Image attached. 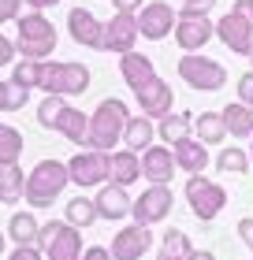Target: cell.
I'll list each match as a JSON object with an SVG mask.
<instances>
[{"label": "cell", "mask_w": 253, "mask_h": 260, "mask_svg": "<svg viewBox=\"0 0 253 260\" xmlns=\"http://www.w3.org/2000/svg\"><path fill=\"white\" fill-rule=\"evenodd\" d=\"M22 156V134L11 123H0V164H15Z\"/></svg>", "instance_id": "4dcf8cb0"}, {"label": "cell", "mask_w": 253, "mask_h": 260, "mask_svg": "<svg viewBox=\"0 0 253 260\" xmlns=\"http://www.w3.org/2000/svg\"><path fill=\"white\" fill-rule=\"evenodd\" d=\"M175 22H179V11L172 4H164V0L142 4V11H138V30H142V38H149V41L167 38V34L175 30Z\"/></svg>", "instance_id": "8fae6325"}, {"label": "cell", "mask_w": 253, "mask_h": 260, "mask_svg": "<svg viewBox=\"0 0 253 260\" xmlns=\"http://www.w3.org/2000/svg\"><path fill=\"white\" fill-rule=\"evenodd\" d=\"M153 138H156V119H149V115H130V119H127L123 145L130 152H146L153 145Z\"/></svg>", "instance_id": "603a6c76"}, {"label": "cell", "mask_w": 253, "mask_h": 260, "mask_svg": "<svg viewBox=\"0 0 253 260\" xmlns=\"http://www.w3.org/2000/svg\"><path fill=\"white\" fill-rule=\"evenodd\" d=\"M186 260H216V256H212L209 249H190V256H186Z\"/></svg>", "instance_id": "7dc6e473"}, {"label": "cell", "mask_w": 253, "mask_h": 260, "mask_svg": "<svg viewBox=\"0 0 253 260\" xmlns=\"http://www.w3.org/2000/svg\"><path fill=\"white\" fill-rule=\"evenodd\" d=\"M26 4H30V11H45V8L60 4V0H26Z\"/></svg>", "instance_id": "bcb514c9"}, {"label": "cell", "mask_w": 253, "mask_h": 260, "mask_svg": "<svg viewBox=\"0 0 253 260\" xmlns=\"http://www.w3.org/2000/svg\"><path fill=\"white\" fill-rule=\"evenodd\" d=\"M26 101H30V89L15 86V82H0V112H22Z\"/></svg>", "instance_id": "836d02e7"}, {"label": "cell", "mask_w": 253, "mask_h": 260, "mask_svg": "<svg viewBox=\"0 0 253 260\" xmlns=\"http://www.w3.org/2000/svg\"><path fill=\"white\" fill-rule=\"evenodd\" d=\"M41 93H56V97H78L90 89V67L75 60H41Z\"/></svg>", "instance_id": "3957f363"}, {"label": "cell", "mask_w": 253, "mask_h": 260, "mask_svg": "<svg viewBox=\"0 0 253 260\" xmlns=\"http://www.w3.org/2000/svg\"><path fill=\"white\" fill-rule=\"evenodd\" d=\"M138 108H142V115H149V119H156L160 123L167 112H172V101H175V93H172V86H167L164 78H149L146 86H142L138 93Z\"/></svg>", "instance_id": "4fadbf2b"}, {"label": "cell", "mask_w": 253, "mask_h": 260, "mask_svg": "<svg viewBox=\"0 0 253 260\" xmlns=\"http://www.w3.org/2000/svg\"><path fill=\"white\" fill-rule=\"evenodd\" d=\"M60 227H64V219H52V223H45V227H41V234H38V245H41V249H49V245H52V238L60 234Z\"/></svg>", "instance_id": "74e56055"}, {"label": "cell", "mask_w": 253, "mask_h": 260, "mask_svg": "<svg viewBox=\"0 0 253 260\" xmlns=\"http://www.w3.org/2000/svg\"><path fill=\"white\" fill-rule=\"evenodd\" d=\"M212 8H216V0H183L179 19H209Z\"/></svg>", "instance_id": "d590c367"}, {"label": "cell", "mask_w": 253, "mask_h": 260, "mask_svg": "<svg viewBox=\"0 0 253 260\" xmlns=\"http://www.w3.org/2000/svg\"><path fill=\"white\" fill-rule=\"evenodd\" d=\"M223 115V126H227V134H235V138H249L253 134V108L242 101H231L227 108L220 112Z\"/></svg>", "instance_id": "d4e9b609"}, {"label": "cell", "mask_w": 253, "mask_h": 260, "mask_svg": "<svg viewBox=\"0 0 253 260\" xmlns=\"http://www.w3.org/2000/svg\"><path fill=\"white\" fill-rule=\"evenodd\" d=\"M119 75H123V82L138 93L149 78H156V67H153L149 56H142V52H127V56H119Z\"/></svg>", "instance_id": "d6986e66"}, {"label": "cell", "mask_w": 253, "mask_h": 260, "mask_svg": "<svg viewBox=\"0 0 253 260\" xmlns=\"http://www.w3.org/2000/svg\"><path fill=\"white\" fill-rule=\"evenodd\" d=\"M142 38V30H138V11H116L112 19L104 22V45H101V52H119V56H127V52H134V41Z\"/></svg>", "instance_id": "30bf717a"}, {"label": "cell", "mask_w": 253, "mask_h": 260, "mask_svg": "<svg viewBox=\"0 0 253 260\" xmlns=\"http://www.w3.org/2000/svg\"><path fill=\"white\" fill-rule=\"evenodd\" d=\"M235 11H242V15L253 22V0H235Z\"/></svg>", "instance_id": "f6af8a7d"}, {"label": "cell", "mask_w": 253, "mask_h": 260, "mask_svg": "<svg viewBox=\"0 0 253 260\" xmlns=\"http://www.w3.org/2000/svg\"><path fill=\"white\" fill-rule=\"evenodd\" d=\"M212 164H216L223 175H246V171L253 168V164H249V152H242V149H223Z\"/></svg>", "instance_id": "d6a6232c"}, {"label": "cell", "mask_w": 253, "mask_h": 260, "mask_svg": "<svg viewBox=\"0 0 253 260\" xmlns=\"http://www.w3.org/2000/svg\"><path fill=\"white\" fill-rule=\"evenodd\" d=\"M45 256L49 260H82V231L64 219V227H60V234L52 238V245L45 249Z\"/></svg>", "instance_id": "ffe728a7"}, {"label": "cell", "mask_w": 253, "mask_h": 260, "mask_svg": "<svg viewBox=\"0 0 253 260\" xmlns=\"http://www.w3.org/2000/svg\"><path fill=\"white\" fill-rule=\"evenodd\" d=\"M138 179H142V152H130V149H112L108 152V182L134 186Z\"/></svg>", "instance_id": "ac0fdd59"}, {"label": "cell", "mask_w": 253, "mask_h": 260, "mask_svg": "<svg viewBox=\"0 0 253 260\" xmlns=\"http://www.w3.org/2000/svg\"><path fill=\"white\" fill-rule=\"evenodd\" d=\"M82 260H112V249H104V245H86V249H82Z\"/></svg>", "instance_id": "7bdbcfd3"}, {"label": "cell", "mask_w": 253, "mask_h": 260, "mask_svg": "<svg viewBox=\"0 0 253 260\" xmlns=\"http://www.w3.org/2000/svg\"><path fill=\"white\" fill-rule=\"evenodd\" d=\"M238 101H242V104H253V71H246V75L238 78Z\"/></svg>", "instance_id": "ab89813d"}, {"label": "cell", "mask_w": 253, "mask_h": 260, "mask_svg": "<svg viewBox=\"0 0 253 260\" xmlns=\"http://www.w3.org/2000/svg\"><path fill=\"white\" fill-rule=\"evenodd\" d=\"M67 34H71V41L86 45V49H101L104 45V22L86 8H71L67 11Z\"/></svg>", "instance_id": "7c38bea8"}, {"label": "cell", "mask_w": 253, "mask_h": 260, "mask_svg": "<svg viewBox=\"0 0 253 260\" xmlns=\"http://www.w3.org/2000/svg\"><path fill=\"white\" fill-rule=\"evenodd\" d=\"M52 130H60L71 145H78V149H86V141H90V115H82L78 108H64V115L56 119V126Z\"/></svg>", "instance_id": "44dd1931"}, {"label": "cell", "mask_w": 253, "mask_h": 260, "mask_svg": "<svg viewBox=\"0 0 253 260\" xmlns=\"http://www.w3.org/2000/svg\"><path fill=\"white\" fill-rule=\"evenodd\" d=\"M249 141H253V134H249ZM249 164H253V145H249Z\"/></svg>", "instance_id": "c3c4849f"}, {"label": "cell", "mask_w": 253, "mask_h": 260, "mask_svg": "<svg viewBox=\"0 0 253 260\" xmlns=\"http://www.w3.org/2000/svg\"><path fill=\"white\" fill-rule=\"evenodd\" d=\"M0 253H4V234H0Z\"/></svg>", "instance_id": "681fc988"}, {"label": "cell", "mask_w": 253, "mask_h": 260, "mask_svg": "<svg viewBox=\"0 0 253 260\" xmlns=\"http://www.w3.org/2000/svg\"><path fill=\"white\" fill-rule=\"evenodd\" d=\"M238 238L246 242V249H253V216H246V219H238Z\"/></svg>", "instance_id": "b9f144b4"}, {"label": "cell", "mask_w": 253, "mask_h": 260, "mask_svg": "<svg viewBox=\"0 0 253 260\" xmlns=\"http://www.w3.org/2000/svg\"><path fill=\"white\" fill-rule=\"evenodd\" d=\"M93 205H97V216H101V219H127V216H130V208H134V201H130L127 186L104 182V190H97Z\"/></svg>", "instance_id": "e0dca14e"}, {"label": "cell", "mask_w": 253, "mask_h": 260, "mask_svg": "<svg viewBox=\"0 0 253 260\" xmlns=\"http://www.w3.org/2000/svg\"><path fill=\"white\" fill-rule=\"evenodd\" d=\"M172 205H175V193L167 190V182H156L149 190H142V197L134 201V208H130V216H134L138 227H153V223L172 216Z\"/></svg>", "instance_id": "ba28073f"}, {"label": "cell", "mask_w": 253, "mask_h": 260, "mask_svg": "<svg viewBox=\"0 0 253 260\" xmlns=\"http://www.w3.org/2000/svg\"><path fill=\"white\" fill-rule=\"evenodd\" d=\"M216 41H223L235 56H249L253 60V22L242 11H227L216 19Z\"/></svg>", "instance_id": "9c48e42d"}, {"label": "cell", "mask_w": 253, "mask_h": 260, "mask_svg": "<svg viewBox=\"0 0 253 260\" xmlns=\"http://www.w3.org/2000/svg\"><path fill=\"white\" fill-rule=\"evenodd\" d=\"M8 234L15 238V245L22 242H38V234H41V223L34 212H15V216L8 219Z\"/></svg>", "instance_id": "83f0119b"}, {"label": "cell", "mask_w": 253, "mask_h": 260, "mask_svg": "<svg viewBox=\"0 0 253 260\" xmlns=\"http://www.w3.org/2000/svg\"><path fill=\"white\" fill-rule=\"evenodd\" d=\"M67 175H71V182H75V186H82V190L108 182V152L90 149V145L78 149L75 156L67 160Z\"/></svg>", "instance_id": "52a82bcc"}, {"label": "cell", "mask_w": 253, "mask_h": 260, "mask_svg": "<svg viewBox=\"0 0 253 260\" xmlns=\"http://www.w3.org/2000/svg\"><path fill=\"white\" fill-rule=\"evenodd\" d=\"M0 205H4V197H0Z\"/></svg>", "instance_id": "f907efd6"}, {"label": "cell", "mask_w": 253, "mask_h": 260, "mask_svg": "<svg viewBox=\"0 0 253 260\" xmlns=\"http://www.w3.org/2000/svg\"><path fill=\"white\" fill-rule=\"evenodd\" d=\"M194 138L201 145H216V141L227 138V126H223V115L220 112H201L194 115Z\"/></svg>", "instance_id": "484cf974"}, {"label": "cell", "mask_w": 253, "mask_h": 260, "mask_svg": "<svg viewBox=\"0 0 253 260\" xmlns=\"http://www.w3.org/2000/svg\"><path fill=\"white\" fill-rule=\"evenodd\" d=\"M156 134H160L167 145H179V141L194 138V115L190 112H167L160 123H156Z\"/></svg>", "instance_id": "cb8c5ba5"}, {"label": "cell", "mask_w": 253, "mask_h": 260, "mask_svg": "<svg viewBox=\"0 0 253 260\" xmlns=\"http://www.w3.org/2000/svg\"><path fill=\"white\" fill-rule=\"evenodd\" d=\"M116 11H142V0H112Z\"/></svg>", "instance_id": "ee69618b"}, {"label": "cell", "mask_w": 253, "mask_h": 260, "mask_svg": "<svg viewBox=\"0 0 253 260\" xmlns=\"http://www.w3.org/2000/svg\"><path fill=\"white\" fill-rule=\"evenodd\" d=\"M15 41H8L4 38V34H0V67H11V63H15Z\"/></svg>", "instance_id": "f35d334b"}, {"label": "cell", "mask_w": 253, "mask_h": 260, "mask_svg": "<svg viewBox=\"0 0 253 260\" xmlns=\"http://www.w3.org/2000/svg\"><path fill=\"white\" fill-rule=\"evenodd\" d=\"M127 119H130L127 104L119 97H104L97 104V112L90 115V141H86V145L90 149H101V152H112L116 141H123Z\"/></svg>", "instance_id": "6da1fadb"}, {"label": "cell", "mask_w": 253, "mask_h": 260, "mask_svg": "<svg viewBox=\"0 0 253 260\" xmlns=\"http://www.w3.org/2000/svg\"><path fill=\"white\" fill-rule=\"evenodd\" d=\"M8 82H15V86L22 89H38V82H41V63L38 60H19V63H11V78Z\"/></svg>", "instance_id": "1f68e13d"}, {"label": "cell", "mask_w": 253, "mask_h": 260, "mask_svg": "<svg viewBox=\"0 0 253 260\" xmlns=\"http://www.w3.org/2000/svg\"><path fill=\"white\" fill-rule=\"evenodd\" d=\"M212 38H216V22L212 19H179L175 22V45L183 52H201Z\"/></svg>", "instance_id": "9a60e30c"}, {"label": "cell", "mask_w": 253, "mask_h": 260, "mask_svg": "<svg viewBox=\"0 0 253 260\" xmlns=\"http://www.w3.org/2000/svg\"><path fill=\"white\" fill-rule=\"evenodd\" d=\"M41 245L38 242H22V245H15V249H11V256L8 260H41Z\"/></svg>", "instance_id": "8d00e7d4"}, {"label": "cell", "mask_w": 253, "mask_h": 260, "mask_svg": "<svg viewBox=\"0 0 253 260\" xmlns=\"http://www.w3.org/2000/svg\"><path fill=\"white\" fill-rule=\"evenodd\" d=\"M64 219L71 223V227H93L101 216H97V205H93L90 197H75V201H67V208H64Z\"/></svg>", "instance_id": "4316f807"}, {"label": "cell", "mask_w": 253, "mask_h": 260, "mask_svg": "<svg viewBox=\"0 0 253 260\" xmlns=\"http://www.w3.org/2000/svg\"><path fill=\"white\" fill-rule=\"evenodd\" d=\"M186 201H190V208H194V216L201 223H209L216 219L223 212L227 205V190L220 182H212V179H205V175H190V182H186Z\"/></svg>", "instance_id": "8992f818"}, {"label": "cell", "mask_w": 253, "mask_h": 260, "mask_svg": "<svg viewBox=\"0 0 253 260\" xmlns=\"http://www.w3.org/2000/svg\"><path fill=\"white\" fill-rule=\"evenodd\" d=\"M15 49L22 60H49L52 49H56V26L41 11H26L19 15V38H15Z\"/></svg>", "instance_id": "277c9868"}, {"label": "cell", "mask_w": 253, "mask_h": 260, "mask_svg": "<svg viewBox=\"0 0 253 260\" xmlns=\"http://www.w3.org/2000/svg\"><path fill=\"white\" fill-rule=\"evenodd\" d=\"M190 238H186V231H179V227H172L164 234V242H160V249H156V260H186L190 256Z\"/></svg>", "instance_id": "f1b7e54d"}, {"label": "cell", "mask_w": 253, "mask_h": 260, "mask_svg": "<svg viewBox=\"0 0 253 260\" xmlns=\"http://www.w3.org/2000/svg\"><path fill=\"white\" fill-rule=\"evenodd\" d=\"M19 8H22V0H0V22L19 19Z\"/></svg>", "instance_id": "60d3db41"}, {"label": "cell", "mask_w": 253, "mask_h": 260, "mask_svg": "<svg viewBox=\"0 0 253 260\" xmlns=\"http://www.w3.org/2000/svg\"><path fill=\"white\" fill-rule=\"evenodd\" d=\"M249 108H253V104H249Z\"/></svg>", "instance_id": "816d5d0a"}, {"label": "cell", "mask_w": 253, "mask_h": 260, "mask_svg": "<svg viewBox=\"0 0 253 260\" xmlns=\"http://www.w3.org/2000/svg\"><path fill=\"white\" fill-rule=\"evenodd\" d=\"M26 190V175L19 164H0V197L4 201H19Z\"/></svg>", "instance_id": "f546056e"}, {"label": "cell", "mask_w": 253, "mask_h": 260, "mask_svg": "<svg viewBox=\"0 0 253 260\" xmlns=\"http://www.w3.org/2000/svg\"><path fill=\"white\" fill-rule=\"evenodd\" d=\"M146 249H153V227H138V223H130V227L116 231V238H112V260H138Z\"/></svg>", "instance_id": "5bb4252c"}, {"label": "cell", "mask_w": 253, "mask_h": 260, "mask_svg": "<svg viewBox=\"0 0 253 260\" xmlns=\"http://www.w3.org/2000/svg\"><path fill=\"white\" fill-rule=\"evenodd\" d=\"M172 175H175L172 145H149L146 152H142V179H149V186L172 182Z\"/></svg>", "instance_id": "2e32d148"}, {"label": "cell", "mask_w": 253, "mask_h": 260, "mask_svg": "<svg viewBox=\"0 0 253 260\" xmlns=\"http://www.w3.org/2000/svg\"><path fill=\"white\" fill-rule=\"evenodd\" d=\"M179 75H183L186 86H194L201 93H216V89H223V82H227L223 63H216V60H209V56H201V52H183Z\"/></svg>", "instance_id": "5b68a950"}, {"label": "cell", "mask_w": 253, "mask_h": 260, "mask_svg": "<svg viewBox=\"0 0 253 260\" xmlns=\"http://www.w3.org/2000/svg\"><path fill=\"white\" fill-rule=\"evenodd\" d=\"M172 156H175V168H183L190 175H201L205 164H212L198 138H186V141H179V145H172Z\"/></svg>", "instance_id": "7402d4cb"}, {"label": "cell", "mask_w": 253, "mask_h": 260, "mask_svg": "<svg viewBox=\"0 0 253 260\" xmlns=\"http://www.w3.org/2000/svg\"><path fill=\"white\" fill-rule=\"evenodd\" d=\"M71 175H67V164L64 160H41L38 168L26 175V190L22 197L30 201V208H49L52 201L67 190Z\"/></svg>", "instance_id": "7a4b0ae2"}, {"label": "cell", "mask_w": 253, "mask_h": 260, "mask_svg": "<svg viewBox=\"0 0 253 260\" xmlns=\"http://www.w3.org/2000/svg\"><path fill=\"white\" fill-rule=\"evenodd\" d=\"M64 108H67V101H64V97H56V93H45V101L38 104V123L52 130L56 119L64 115Z\"/></svg>", "instance_id": "e575fe53"}]
</instances>
